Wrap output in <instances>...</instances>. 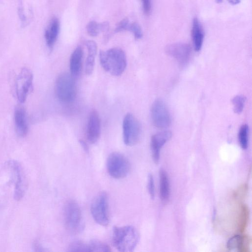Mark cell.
<instances>
[{
	"label": "cell",
	"instance_id": "14",
	"mask_svg": "<svg viewBox=\"0 0 252 252\" xmlns=\"http://www.w3.org/2000/svg\"><path fill=\"white\" fill-rule=\"evenodd\" d=\"M16 132L20 136H25L28 131V124L25 110L21 107L16 108L14 112Z\"/></svg>",
	"mask_w": 252,
	"mask_h": 252
},
{
	"label": "cell",
	"instance_id": "15",
	"mask_svg": "<svg viewBox=\"0 0 252 252\" xmlns=\"http://www.w3.org/2000/svg\"><path fill=\"white\" fill-rule=\"evenodd\" d=\"M60 31V22L56 18H53L45 32V39L49 48H52L55 44Z\"/></svg>",
	"mask_w": 252,
	"mask_h": 252
},
{
	"label": "cell",
	"instance_id": "19",
	"mask_svg": "<svg viewBox=\"0 0 252 252\" xmlns=\"http://www.w3.org/2000/svg\"><path fill=\"white\" fill-rule=\"evenodd\" d=\"M249 218V210L248 207L245 204H242L240 208L238 220V231L243 233L248 224Z\"/></svg>",
	"mask_w": 252,
	"mask_h": 252
},
{
	"label": "cell",
	"instance_id": "9",
	"mask_svg": "<svg viewBox=\"0 0 252 252\" xmlns=\"http://www.w3.org/2000/svg\"><path fill=\"white\" fill-rule=\"evenodd\" d=\"M151 115L154 126L159 128H165L171 123V117L165 102L161 99H156L153 103Z\"/></svg>",
	"mask_w": 252,
	"mask_h": 252
},
{
	"label": "cell",
	"instance_id": "3",
	"mask_svg": "<svg viewBox=\"0 0 252 252\" xmlns=\"http://www.w3.org/2000/svg\"><path fill=\"white\" fill-rule=\"evenodd\" d=\"M55 92L60 101L65 103L72 101L76 95L74 77L67 72L60 74L56 81Z\"/></svg>",
	"mask_w": 252,
	"mask_h": 252
},
{
	"label": "cell",
	"instance_id": "5",
	"mask_svg": "<svg viewBox=\"0 0 252 252\" xmlns=\"http://www.w3.org/2000/svg\"><path fill=\"white\" fill-rule=\"evenodd\" d=\"M106 166L109 174L117 179L126 177L130 169V163L127 158L118 152H113L109 155Z\"/></svg>",
	"mask_w": 252,
	"mask_h": 252
},
{
	"label": "cell",
	"instance_id": "10",
	"mask_svg": "<svg viewBox=\"0 0 252 252\" xmlns=\"http://www.w3.org/2000/svg\"><path fill=\"white\" fill-rule=\"evenodd\" d=\"M8 166L14 183V197L19 200L24 196L26 191V183L22 168L16 161H9Z\"/></svg>",
	"mask_w": 252,
	"mask_h": 252
},
{
	"label": "cell",
	"instance_id": "7",
	"mask_svg": "<svg viewBox=\"0 0 252 252\" xmlns=\"http://www.w3.org/2000/svg\"><path fill=\"white\" fill-rule=\"evenodd\" d=\"M141 126L138 120L131 114L127 113L123 122V135L125 144L128 146L136 144L141 135Z\"/></svg>",
	"mask_w": 252,
	"mask_h": 252
},
{
	"label": "cell",
	"instance_id": "16",
	"mask_svg": "<svg viewBox=\"0 0 252 252\" xmlns=\"http://www.w3.org/2000/svg\"><path fill=\"white\" fill-rule=\"evenodd\" d=\"M83 55L82 49L80 47H78L70 56L69 61L70 74L74 78L79 75L81 70Z\"/></svg>",
	"mask_w": 252,
	"mask_h": 252
},
{
	"label": "cell",
	"instance_id": "31",
	"mask_svg": "<svg viewBox=\"0 0 252 252\" xmlns=\"http://www.w3.org/2000/svg\"><path fill=\"white\" fill-rule=\"evenodd\" d=\"M79 142H80V145H81V146L82 147L83 149H84V150L86 152H88L89 150H88V147L87 146V144L85 142V141H84L83 140H80L79 141Z\"/></svg>",
	"mask_w": 252,
	"mask_h": 252
},
{
	"label": "cell",
	"instance_id": "11",
	"mask_svg": "<svg viewBox=\"0 0 252 252\" xmlns=\"http://www.w3.org/2000/svg\"><path fill=\"white\" fill-rule=\"evenodd\" d=\"M166 53L175 59L181 65L186 64L191 54V47L185 43H176L168 45L165 49Z\"/></svg>",
	"mask_w": 252,
	"mask_h": 252
},
{
	"label": "cell",
	"instance_id": "12",
	"mask_svg": "<svg viewBox=\"0 0 252 252\" xmlns=\"http://www.w3.org/2000/svg\"><path fill=\"white\" fill-rule=\"evenodd\" d=\"M100 135V120L95 110H92L89 116L87 127V138L91 144L95 143Z\"/></svg>",
	"mask_w": 252,
	"mask_h": 252
},
{
	"label": "cell",
	"instance_id": "30",
	"mask_svg": "<svg viewBox=\"0 0 252 252\" xmlns=\"http://www.w3.org/2000/svg\"><path fill=\"white\" fill-rule=\"evenodd\" d=\"M144 12L149 15L151 10V0H141Z\"/></svg>",
	"mask_w": 252,
	"mask_h": 252
},
{
	"label": "cell",
	"instance_id": "27",
	"mask_svg": "<svg viewBox=\"0 0 252 252\" xmlns=\"http://www.w3.org/2000/svg\"><path fill=\"white\" fill-rule=\"evenodd\" d=\"M128 31L131 32L136 39H139L143 36L142 31L139 25L135 22L129 24Z\"/></svg>",
	"mask_w": 252,
	"mask_h": 252
},
{
	"label": "cell",
	"instance_id": "24",
	"mask_svg": "<svg viewBox=\"0 0 252 252\" xmlns=\"http://www.w3.org/2000/svg\"><path fill=\"white\" fill-rule=\"evenodd\" d=\"M246 98L244 96L238 95L234 96L232 99L234 111L237 114L241 113L244 107Z\"/></svg>",
	"mask_w": 252,
	"mask_h": 252
},
{
	"label": "cell",
	"instance_id": "8",
	"mask_svg": "<svg viewBox=\"0 0 252 252\" xmlns=\"http://www.w3.org/2000/svg\"><path fill=\"white\" fill-rule=\"evenodd\" d=\"M33 74L30 69L24 67L17 76L15 82V92L19 102L26 100L32 86Z\"/></svg>",
	"mask_w": 252,
	"mask_h": 252
},
{
	"label": "cell",
	"instance_id": "6",
	"mask_svg": "<svg viewBox=\"0 0 252 252\" xmlns=\"http://www.w3.org/2000/svg\"><path fill=\"white\" fill-rule=\"evenodd\" d=\"M90 210L96 222L103 226L109 224L108 199L106 192H101L94 197L91 203Z\"/></svg>",
	"mask_w": 252,
	"mask_h": 252
},
{
	"label": "cell",
	"instance_id": "29",
	"mask_svg": "<svg viewBox=\"0 0 252 252\" xmlns=\"http://www.w3.org/2000/svg\"><path fill=\"white\" fill-rule=\"evenodd\" d=\"M129 23L128 19L125 18L123 19L117 25L115 31L120 32L123 31L128 30Z\"/></svg>",
	"mask_w": 252,
	"mask_h": 252
},
{
	"label": "cell",
	"instance_id": "2",
	"mask_svg": "<svg viewBox=\"0 0 252 252\" xmlns=\"http://www.w3.org/2000/svg\"><path fill=\"white\" fill-rule=\"evenodd\" d=\"M139 239L138 232L133 226H116L113 228L112 243L120 252H132L136 248Z\"/></svg>",
	"mask_w": 252,
	"mask_h": 252
},
{
	"label": "cell",
	"instance_id": "18",
	"mask_svg": "<svg viewBox=\"0 0 252 252\" xmlns=\"http://www.w3.org/2000/svg\"><path fill=\"white\" fill-rule=\"evenodd\" d=\"M170 184L168 175L163 169L159 171V194L161 200L166 203L170 196Z\"/></svg>",
	"mask_w": 252,
	"mask_h": 252
},
{
	"label": "cell",
	"instance_id": "23",
	"mask_svg": "<svg viewBox=\"0 0 252 252\" xmlns=\"http://www.w3.org/2000/svg\"><path fill=\"white\" fill-rule=\"evenodd\" d=\"M69 252H90L89 244L82 241H75L72 242L68 248Z\"/></svg>",
	"mask_w": 252,
	"mask_h": 252
},
{
	"label": "cell",
	"instance_id": "28",
	"mask_svg": "<svg viewBox=\"0 0 252 252\" xmlns=\"http://www.w3.org/2000/svg\"><path fill=\"white\" fill-rule=\"evenodd\" d=\"M147 188L149 193L152 198L155 196V184L153 175L149 174L148 177Z\"/></svg>",
	"mask_w": 252,
	"mask_h": 252
},
{
	"label": "cell",
	"instance_id": "26",
	"mask_svg": "<svg viewBox=\"0 0 252 252\" xmlns=\"http://www.w3.org/2000/svg\"><path fill=\"white\" fill-rule=\"evenodd\" d=\"M242 238V235H236L231 237L227 242V248L231 251L234 249L238 250Z\"/></svg>",
	"mask_w": 252,
	"mask_h": 252
},
{
	"label": "cell",
	"instance_id": "4",
	"mask_svg": "<svg viewBox=\"0 0 252 252\" xmlns=\"http://www.w3.org/2000/svg\"><path fill=\"white\" fill-rule=\"evenodd\" d=\"M63 217L65 227L70 233L77 234L83 229L81 210L76 201L70 200L66 203Z\"/></svg>",
	"mask_w": 252,
	"mask_h": 252
},
{
	"label": "cell",
	"instance_id": "25",
	"mask_svg": "<svg viewBox=\"0 0 252 252\" xmlns=\"http://www.w3.org/2000/svg\"><path fill=\"white\" fill-rule=\"evenodd\" d=\"M86 29L88 34L92 36H97L101 32L100 23L94 21L90 22L88 24Z\"/></svg>",
	"mask_w": 252,
	"mask_h": 252
},
{
	"label": "cell",
	"instance_id": "13",
	"mask_svg": "<svg viewBox=\"0 0 252 252\" xmlns=\"http://www.w3.org/2000/svg\"><path fill=\"white\" fill-rule=\"evenodd\" d=\"M171 136V132L167 130L159 132L152 136L151 149L152 158L156 163H158L159 160L161 148L170 140Z\"/></svg>",
	"mask_w": 252,
	"mask_h": 252
},
{
	"label": "cell",
	"instance_id": "21",
	"mask_svg": "<svg viewBox=\"0 0 252 252\" xmlns=\"http://www.w3.org/2000/svg\"><path fill=\"white\" fill-rule=\"evenodd\" d=\"M88 55L86 59V65H85V72L88 75H91L94 70V63H95V57L97 51L95 50H88Z\"/></svg>",
	"mask_w": 252,
	"mask_h": 252
},
{
	"label": "cell",
	"instance_id": "20",
	"mask_svg": "<svg viewBox=\"0 0 252 252\" xmlns=\"http://www.w3.org/2000/svg\"><path fill=\"white\" fill-rule=\"evenodd\" d=\"M90 252H110V248L105 243L97 240H92L88 243Z\"/></svg>",
	"mask_w": 252,
	"mask_h": 252
},
{
	"label": "cell",
	"instance_id": "32",
	"mask_svg": "<svg viewBox=\"0 0 252 252\" xmlns=\"http://www.w3.org/2000/svg\"><path fill=\"white\" fill-rule=\"evenodd\" d=\"M241 0H228L229 2L231 4H237L240 2Z\"/></svg>",
	"mask_w": 252,
	"mask_h": 252
},
{
	"label": "cell",
	"instance_id": "22",
	"mask_svg": "<svg viewBox=\"0 0 252 252\" xmlns=\"http://www.w3.org/2000/svg\"><path fill=\"white\" fill-rule=\"evenodd\" d=\"M249 127L247 125H243L240 127L238 133V140L239 144L243 149H246L248 147Z\"/></svg>",
	"mask_w": 252,
	"mask_h": 252
},
{
	"label": "cell",
	"instance_id": "17",
	"mask_svg": "<svg viewBox=\"0 0 252 252\" xmlns=\"http://www.w3.org/2000/svg\"><path fill=\"white\" fill-rule=\"evenodd\" d=\"M191 36L194 50L198 52L201 49L204 35L202 27L197 18H194L192 22Z\"/></svg>",
	"mask_w": 252,
	"mask_h": 252
},
{
	"label": "cell",
	"instance_id": "33",
	"mask_svg": "<svg viewBox=\"0 0 252 252\" xmlns=\"http://www.w3.org/2000/svg\"><path fill=\"white\" fill-rule=\"evenodd\" d=\"M216 1L218 3H221L222 0H216Z\"/></svg>",
	"mask_w": 252,
	"mask_h": 252
},
{
	"label": "cell",
	"instance_id": "1",
	"mask_svg": "<svg viewBox=\"0 0 252 252\" xmlns=\"http://www.w3.org/2000/svg\"><path fill=\"white\" fill-rule=\"evenodd\" d=\"M99 60L103 68L115 76L121 75L126 67V55L120 48L100 51Z\"/></svg>",
	"mask_w": 252,
	"mask_h": 252
}]
</instances>
